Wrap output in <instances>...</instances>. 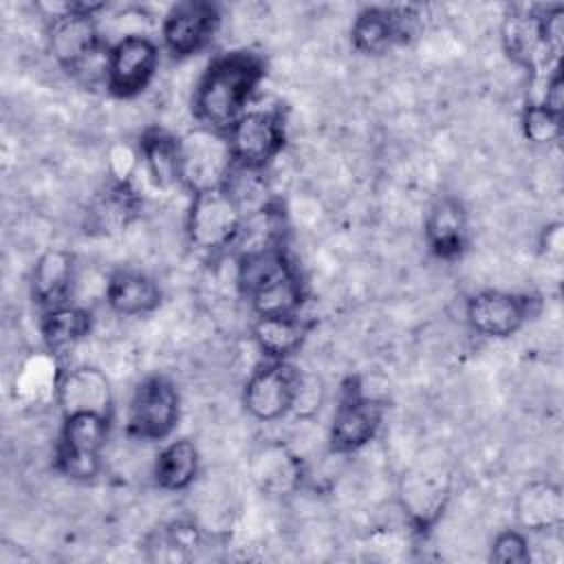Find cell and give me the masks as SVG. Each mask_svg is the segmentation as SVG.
Instances as JSON below:
<instances>
[{"mask_svg":"<svg viewBox=\"0 0 564 564\" xmlns=\"http://www.w3.org/2000/svg\"><path fill=\"white\" fill-rule=\"evenodd\" d=\"M267 75V62L256 51H229L209 62L200 75L192 108L203 128L227 134L249 110V104Z\"/></svg>","mask_w":564,"mask_h":564,"instance_id":"obj_1","label":"cell"},{"mask_svg":"<svg viewBox=\"0 0 564 564\" xmlns=\"http://www.w3.org/2000/svg\"><path fill=\"white\" fill-rule=\"evenodd\" d=\"M245 205L236 192L225 183L192 194L185 231L194 249L218 253L234 247L245 225Z\"/></svg>","mask_w":564,"mask_h":564,"instance_id":"obj_2","label":"cell"},{"mask_svg":"<svg viewBox=\"0 0 564 564\" xmlns=\"http://www.w3.org/2000/svg\"><path fill=\"white\" fill-rule=\"evenodd\" d=\"M104 7V2H66L53 13L46 42L57 66L68 73H82L97 57L101 35L95 18Z\"/></svg>","mask_w":564,"mask_h":564,"instance_id":"obj_3","label":"cell"},{"mask_svg":"<svg viewBox=\"0 0 564 564\" xmlns=\"http://www.w3.org/2000/svg\"><path fill=\"white\" fill-rule=\"evenodd\" d=\"M110 432V416L75 412L62 416L55 467L70 480H93L101 471V456Z\"/></svg>","mask_w":564,"mask_h":564,"instance_id":"obj_4","label":"cell"},{"mask_svg":"<svg viewBox=\"0 0 564 564\" xmlns=\"http://www.w3.org/2000/svg\"><path fill=\"white\" fill-rule=\"evenodd\" d=\"M452 491V467L445 458L421 456L403 471L399 502L416 531H427L443 513Z\"/></svg>","mask_w":564,"mask_h":564,"instance_id":"obj_5","label":"cell"},{"mask_svg":"<svg viewBox=\"0 0 564 564\" xmlns=\"http://www.w3.org/2000/svg\"><path fill=\"white\" fill-rule=\"evenodd\" d=\"M181 419V394L165 375H150L137 383L128 403V434L156 443L172 436Z\"/></svg>","mask_w":564,"mask_h":564,"instance_id":"obj_6","label":"cell"},{"mask_svg":"<svg viewBox=\"0 0 564 564\" xmlns=\"http://www.w3.org/2000/svg\"><path fill=\"white\" fill-rule=\"evenodd\" d=\"M178 150L181 185L192 194L227 183L234 170V159L225 134L198 126L178 137Z\"/></svg>","mask_w":564,"mask_h":564,"instance_id":"obj_7","label":"cell"},{"mask_svg":"<svg viewBox=\"0 0 564 564\" xmlns=\"http://www.w3.org/2000/svg\"><path fill=\"white\" fill-rule=\"evenodd\" d=\"M159 68V46L141 33L119 37L106 53L104 82L110 95L132 99L141 95Z\"/></svg>","mask_w":564,"mask_h":564,"instance_id":"obj_8","label":"cell"},{"mask_svg":"<svg viewBox=\"0 0 564 564\" xmlns=\"http://www.w3.org/2000/svg\"><path fill=\"white\" fill-rule=\"evenodd\" d=\"M236 167L262 172L284 148V121L273 110H247L225 134Z\"/></svg>","mask_w":564,"mask_h":564,"instance_id":"obj_9","label":"cell"},{"mask_svg":"<svg viewBox=\"0 0 564 564\" xmlns=\"http://www.w3.org/2000/svg\"><path fill=\"white\" fill-rule=\"evenodd\" d=\"M300 368L289 359H267L247 379L242 405L256 421H280L293 410Z\"/></svg>","mask_w":564,"mask_h":564,"instance_id":"obj_10","label":"cell"},{"mask_svg":"<svg viewBox=\"0 0 564 564\" xmlns=\"http://www.w3.org/2000/svg\"><path fill=\"white\" fill-rule=\"evenodd\" d=\"M421 31V13L414 7H366L350 26L352 48L361 55H383L408 44Z\"/></svg>","mask_w":564,"mask_h":564,"instance_id":"obj_11","label":"cell"},{"mask_svg":"<svg viewBox=\"0 0 564 564\" xmlns=\"http://www.w3.org/2000/svg\"><path fill=\"white\" fill-rule=\"evenodd\" d=\"M383 401L361 392L357 379H348L330 423V449L337 454H350L366 447L383 423Z\"/></svg>","mask_w":564,"mask_h":564,"instance_id":"obj_12","label":"cell"},{"mask_svg":"<svg viewBox=\"0 0 564 564\" xmlns=\"http://www.w3.org/2000/svg\"><path fill=\"white\" fill-rule=\"evenodd\" d=\"M220 26V11L207 0H185L176 2L163 18L161 40L165 51L185 59L205 51L216 37Z\"/></svg>","mask_w":564,"mask_h":564,"instance_id":"obj_13","label":"cell"},{"mask_svg":"<svg viewBox=\"0 0 564 564\" xmlns=\"http://www.w3.org/2000/svg\"><path fill=\"white\" fill-rule=\"evenodd\" d=\"M538 311V300L509 291H478L465 304V317L474 333L505 339L518 333Z\"/></svg>","mask_w":564,"mask_h":564,"instance_id":"obj_14","label":"cell"},{"mask_svg":"<svg viewBox=\"0 0 564 564\" xmlns=\"http://www.w3.org/2000/svg\"><path fill=\"white\" fill-rule=\"evenodd\" d=\"M55 401L62 416L75 412H93L101 416L112 414V390L108 377L95 366H77L55 377Z\"/></svg>","mask_w":564,"mask_h":564,"instance_id":"obj_15","label":"cell"},{"mask_svg":"<svg viewBox=\"0 0 564 564\" xmlns=\"http://www.w3.org/2000/svg\"><path fill=\"white\" fill-rule=\"evenodd\" d=\"M423 238L434 258H460L469 240V216L463 200L452 194L436 198L425 216Z\"/></svg>","mask_w":564,"mask_h":564,"instance_id":"obj_16","label":"cell"},{"mask_svg":"<svg viewBox=\"0 0 564 564\" xmlns=\"http://www.w3.org/2000/svg\"><path fill=\"white\" fill-rule=\"evenodd\" d=\"M513 516L522 531L551 533L564 524V494L551 480H529L513 500Z\"/></svg>","mask_w":564,"mask_h":564,"instance_id":"obj_17","label":"cell"},{"mask_svg":"<svg viewBox=\"0 0 564 564\" xmlns=\"http://www.w3.org/2000/svg\"><path fill=\"white\" fill-rule=\"evenodd\" d=\"M502 48L511 62L529 70L549 66L553 55L542 35L540 9H513L502 22Z\"/></svg>","mask_w":564,"mask_h":564,"instance_id":"obj_18","label":"cell"},{"mask_svg":"<svg viewBox=\"0 0 564 564\" xmlns=\"http://www.w3.org/2000/svg\"><path fill=\"white\" fill-rule=\"evenodd\" d=\"M251 476L264 494L291 496L302 487L304 465L284 443H267L253 456Z\"/></svg>","mask_w":564,"mask_h":564,"instance_id":"obj_19","label":"cell"},{"mask_svg":"<svg viewBox=\"0 0 564 564\" xmlns=\"http://www.w3.org/2000/svg\"><path fill=\"white\" fill-rule=\"evenodd\" d=\"M139 212V196L128 181L104 185L86 207V231L112 236L126 229Z\"/></svg>","mask_w":564,"mask_h":564,"instance_id":"obj_20","label":"cell"},{"mask_svg":"<svg viewBox=\"0 0 564 564\" xmlns=\"http://www.w3.org/2000/svg\"><path fill=\"white\" fill-rule=\"evenodd\" d=\"M75 282V256L66 249H46L31 271V295L42 311L68 304Z\"/></svg>","mask_w":564,"mask_h":564,"instance_id":"obj_21","label":"cell"},{"mask_svg":"<svg viewBox=\"0 0 564 564\" xmlns=\"http://www.w3.org/2000/svg\"><path fill=\"white\" fill-rule=\"evenodd\" d=\"M106 302L117 315L141 317L161 304V289L141 271L119 269L106 282Z\"/></svg>","mask_w":564,"mask_h":564,"instance_id":"obj_22","label":"cell"},{"mask_svg":"<svg viewBox=\"0 0 564 564\" xmlns=\"http://www.w3.org/2000/svg\"><path fill=\"white\" fill-rule=\"evenodd\" d=\"M93 330V313L77 304H62L42 311L40 335L48 352L59 355L77 346Z\"/></svg>","mask_w":564,"mask_h":564,"instance_id":"obj_23","label":"cell"},{"mask_svg":"<svg viewBox=\"0 0 564 564\" xmlns=\"http://www.w3.org/2000/svg\"><path fill=\"white\" fill-rule=\"evenodd\" d=\"M139 152L145 172L156 187L170 189L181 183V150L174 134L161 128H150L141 134Z\"/></svg>","mask_w":564,"mask_h":564,"instance_id":"obj_24","label":"cell"},{"mask_svg":"<svg viewBox=\"0 0 564 564\" xmlns=\"http://www.w3.org/2000/svg\"><path fill=\"white\" fill-rule=\"evenodd\" d=\"M253 339L267 359H291L306 339V324L297 315L256 317Z\"/></svg>","mask_w":564,"mask_h":564,"instance_id":"obj_25","label":"cell"},{"mask_svg":"<svg viewBox=\"0 0 564 564\" xmlns=\"http://www.w3.org/2000/svg\"><path fill=\"white\" fill-rule=\"evenodd\" d=\"M200 467V454L194 441L176 438L163 445L154 460V482L165 491H183L187 489Z\"/></svg>","mask_w":564,"mask_h":564,"instance_id":"obj_26","label":"cell"},{"mask_svg":"<svg viewBox=\"0 0 564 564\" xmlns=\"http://www.w3.org/2000/svg\"><path fill=\"white\" fill-rule=\"evenodd\" d=\"M251 311L256 317H280V315H297L304 302V284L300 273L289 269L286 273L269 280L251 295H247Z\"/></svg>","mask_w":564,"mask_h":564,"instance_id":"obj_27","label":"cell"},{"mask_svg":"<svg viewBox=\"0 0 564 564\" xmlns=\"http://www.w3.org/2000/svg\"><path fill=\"white\" fill-rule=\"evenodd\" d=\"M520 128H522L524 139L535 145L555 143L562 139V132H564L562 115L549 110L540 101H531L524 106L522 117H520Z\"/></svg>","mask_w":564,"mask_h":564,"instance_id":"obj_28","label":"cell"},{"mask_svg":"<svg viewBox=\"0 0 564 564\" xmlns=\"http://www.w3.org/2000/svg\"><path fill=\"white\" fill-rule=\"evenodd\" d=\"M489 560L496 564H527L531 562V544L522 529L500 531L489 549Z\"/></svg>","mask_w":564,"mask_h":564,"instance_id":"obj_29","label":"cell"},{"mask_svg":"<svg viewBox=\"0 0 564 564\" xmlns=\"http://www.w3.org/2000/svg\"><path fill=\"white\" fill-rule=\"evenodd\" d=\"M324 401V383L319 377L308 375V372H300V381H297V390H295V401H293V410L297 416H311L319 410Z\"/></svg>","mask_w":564,"mask_h":564,"instance_id":"obj_30","label":"cell"},{"mask_svg":"<svg viewBox=\"0 0 564 564\" xmlns=\"http://www.w3.org/2000/svg\"><path fill=\"white\" fill-rule=\"evenodd\" d=\"M540 104H544L549 110L562 115V110H564V82H562V66L560 64H555L553 70L549 73L546 90H544V97H542Z\"/></svg>","mask_w":564,"mask_h":564,"instance_id":"obj_31","label":"cell"},{"mask_svg":"<svg viewBox=\"0 0 564 564\" xmlns=\"http://www.w3.org/2000/svg\"><path fill=\"white\" fill-rule=\"evenodd\" d=\"M540 247L546 253V258H560L562 253V223H553L544 227L540 236Z\"/></svg>","mask_w":564,"mask_h":564,"instance_id":"obj_32","label":"cell"}]
</instances>
